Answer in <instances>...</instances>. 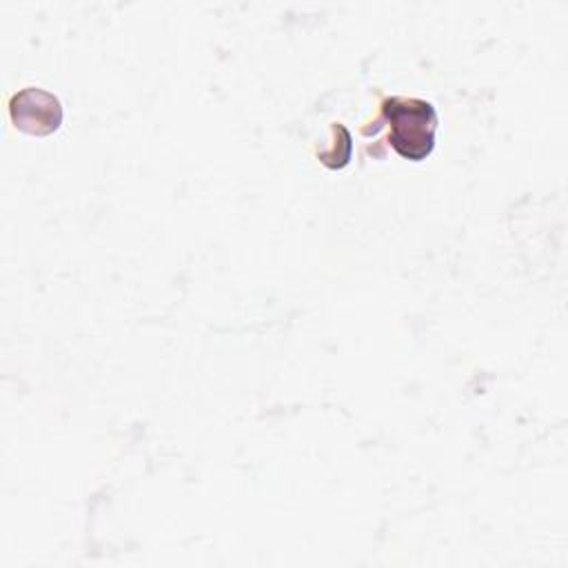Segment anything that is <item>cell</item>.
<instances>
[{
    "mask_svg": "<svg viewBox=\"0 0 568 568\" xmlns=\"http://www.w3.org/2000/svg\"><path fill=\"white\" fill-rule=\"evenodd\" d=\"M9 115L16 129L29 135H49L62 124V104L53 93L27 87L11 95Z\"/></svg>",
    "mask_w": 568,
    "mask_h": 568,
    "instance_id": "7a4b0ae2",
    "label": "cell"
},
{
    "mask_svg": "<svg viewBox=\"0 0 568 568\" xmlns=\"http://www.w3.org/2000/svg\"><path fill=\"white\" fill-rule=\"evenodd\" d=\"M382 118L388 122V144L404 160H426L435 146L437 113L435 106L419 98H386Z\"/></svg>",
    "mask_w": 568,
    "mask_h": 568,
    "instance_id": "6da1fadb",
    "label": "cell"
}]
</instances>
